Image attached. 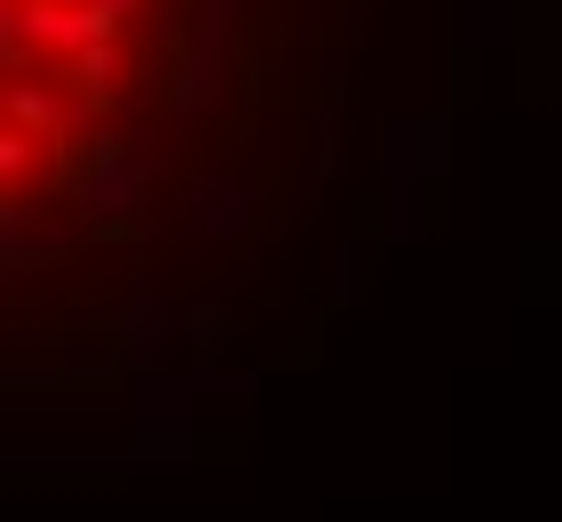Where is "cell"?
I'll list each match as a JSON object with an SVG mask.
<instances>
[{"label": "cell", "mask_w": 562, "mask_h": 522, "mask_svg": "<svg viewBox=\"0 0 562 522\" xmlns=\"http://www.w3.org/2000/svg\"><path fill=\"white\" fill-rule=\"evenodd\" d=\"M234 16H241V0H193V41H186V65H177V89H169V113L177 121L210 113L225 48H234Z\"/></svg>", "instance_id": "1"}, {"label": "cell", "mask_w": 562, "mask_h": 522, "mask_svg": "<svg viewBox=\"0 0 562 522\" xmlns=\"http://www.w3.org/2000/svg\"><path fill=\"white\" fill-rule=\"evenodd\" d=\"M153 169H161V145H153V137H130L121 153H105V162L81 169L72 209H81V218H97V225L130 218V209H145V193H153Z\"/></svg>", "instance_id": "2"}, {"label": "cell", "mask_w": 562, "mask_h": 522, "mask_svg": "<svg viewBox=\"0 0 562 522\" xmlns=\"http://www.w3.org/2000/svg\"><path fill=\"white\" fill-rule=\"evenodd\" d=\"M16 16H24L33 57H57V65H72V57L97 48V41H121V24L97 16L89 0H16Z\"/></svg>", "instance_id": "3"}, {"label": "cell", "mask_w": 562, "mask_h": 522, "mask_svg": "<svg viewBox=\"0 0 562 522\" xmlns=\"http://www.w3.org/2000/svg\"><path fill=\"white\" fill-rule=\"evenodd\" d=\"M65 89L57 81H9V89H0V113H9V129H24V137H57V129H65Z\"/></svg>", "instance_id": "4"}, {"label": "cell", "mask_w": 562, "mask_h": 522, "mask_svg": "<svg viewBox=\"0 0 562 522\" xmlns=\"http://www.w3.org/2000/svg\"><path fill=\"white\" fill-rule=\"evenodd\" d=\"M193 225L201 233H241L249 225V186H241V177H201V186H193Z\"/></svg>", "instance_id": "5"}, {"label": "cell", "mask_w": 562, "mask_h": 522, "mask_svg": "<svg viewBox=\"0 0 562 522\" xmlns=\"http://www.w3.org/2000/svg\"><path fill=\"white\" fill-rule=\"evenodd\" d=\"M57 81H72V97H113V89H121V41L81 48L72 65H57Z\"/></svg>", "instance_id": "6"}, {"label": "cell", "mask_w": 562, "mask_h": 522, "mask_svg": "<svg viewBox=\"0 0 562 522\" xmlns=\"http://www.w3.org/2000/svg\"><path fill=\"white\" fill-rule=\"evenodd\" d=\"M33 162H41V137H24V129H0V177H9V193L33 177Z\"/></svg>", "instance_id": "7"}, {"label": "cell", "mask_w": 562, "mask_h": 522, "mask_svg": "<svg viewBox=\"0 0 562 522\" xmlns=\"http://www.w3.org/2000/svg\"><path fill=\"white\" fill-rule=\"evenodd\" d=\"M515 24H506V0H467V41L474 48H498Z\"/></svg>", "instance_id": "8"}, {"label": "cell", "mask_w": 562, "mask_h": 522, "mask_svg": "<svg viewBox=\"0 0 562 522\" xmlns=\"http://www.w3.org/2000/svg\"><path fill=\"white\" fill-rule=\"evenodd\" d=\"M338 162H346V121L322 113V169H338Z\"/></svg>", "instance_id": "9"}, {"label": "cell", "mask_w": 562, "mask_h": 522, "mask_svg": "<svg viewBox=\"0 0 562 522\" xmlns=\"http://www.w3.org/2000/svg\"><path fill=\"white\" fill-rule=\"evenodd\" d=\"M89 9H97V16H113V24H130V16L145 9V0H89Z\"/></svg>", "instance_id": "10"}]
</instances>
